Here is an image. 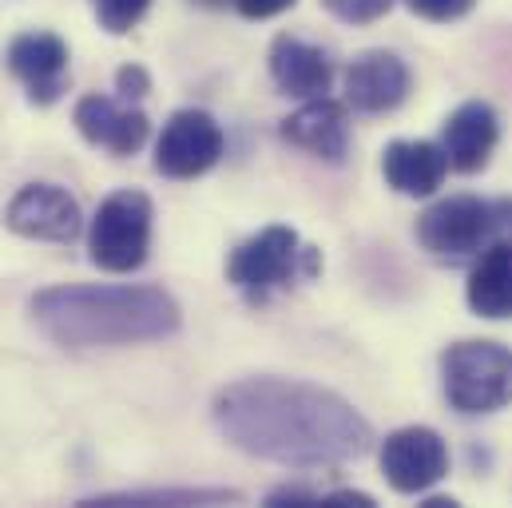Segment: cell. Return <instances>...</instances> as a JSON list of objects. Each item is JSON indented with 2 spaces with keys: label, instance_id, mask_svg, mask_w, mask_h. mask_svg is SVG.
Instances as JSON below:
<instances>
[{
  "label": "cell",
  "instance_id": "cell-23",
  "mask_svg": "<svg viewBox=\"0 0 512 508\" xmlns=\"http://www.w3.org/2000/svg\"><path fill=\"white\" fill-rule=\"evenodd\" d=\"M266 505L278 508V505H322V497L318 493H310V489H298V485H282V489H274L270 497H266Z\"/></svg>",
  "mask_w": 512,
  "mask_h": 508
},
{
  "label": "cell",
  "instance_id": "cell-26",
  "mask_svg": "<svg viewBox=\"0 0 512 508\" xmlns=\"http://www.w3.org/2000/svg\"><path fill=\"white\" fill-rule=\"evenodd\" d=\"M449 505H457V501H453V497H429V501H425V508H449Z\"/></svg>",
  "mask_w": 512,
  "mask_h": 508
},
{
  "label": "cell",
  "instance_id": "cell-22",
  "mask_svg": "<svg viewBox=\"0 0 512 508\" xmlns=\"http://www.w3.org/2000/svg\"><path fill=\"white\" fill-rule=\"evenodd\" d=\"M116 88H120V96L131 104V100H143V96L151 92V80H147V72H143V68H120Z\"/></svg>",
  "mask_w": 512,
  "mask_h": 508
},
{
  "label": "cell",
  "instance_id": "cell-17",
  "mask_svg": "<svg viewBox=\"0 0 512 508\" xmlns=\"http://www.w3.org/2000/svg\"><path fill=\"white\" fill-rule=\"evenodd\" d=\"M469 306L481 318H512V243L501 239L489 251H481L469 274Z\"/></svg>",
  "mask_w": 512,
  "mask_h": 508
},
{
  "label": "cell",
  "instance_id": "cell-2",
  "mask_svg": "<svg viewBox=\"0 0 512 508\" xmlns=\"http://www.w3.org/2000/svg\"><path fill=\"white\" fill-rule=\"evenodd\" d=\"M36 326L60 346H131L179 330V306L159 286H52L32 298Z\"/></svg>",
  "mask_w": 512,
  "mask_h": 508
},
{
  "label": "cell",
  "instance_id": "cell-9",
  "mask_svg": "<svg viewBox=\"0 0 512 508\" xmlns=\"http://www.w3.org/2000/svg\"><path fill=\"white\" fill-rule=\"evenodd\" d=\"M8 227L24 239L44 243H72L80 235V207L64 187L52 183H28L8 203Z\"/></svg>",
  "mask_w": 512,
  "mask_h": 508
},
{
  "label": "cell",
  "instance_id": "cell-14",
  "mask_svg": "<svg viewBox=\"0 0 512 508\" xmlns=\"http://www.w3.org/2000/svg\"><path fill=\"white\" fill-rule=\"evenodd\" d=\"M270 76L286 96L314 100L326 96L334 84V64L322 48L298 40V36H278L270 44Z\"/></svg>",
  "mask_w": 512,
  "mask_h": 508
},
{
  "label": "cell",
  "instance_id": "cell-19",
  "mask_svg": "<svg viewBox=\"0 0 512 508\" xmlns=\"http://www.w3.org/2000/svg\"><path fill=\"white\" fill-rule=\"evenodd\" d=\"M92 4H96L100 24H104L112 36H124L128 28H135V24L143 20V12H147L151 0H92Z\"/></svg>",
  "mask_w": 512,
  "mask_h": 508
},
{
  "label": "cell",
  "instance_id": "cell-5",
  "mask_svg": "<svg viewBox=\"0 0 512 508\" xmlns=\"http://www.w3.org/2000/svg\"><path fill=\"white\" fill-rule=\"evenodd\" d=\"M445 393L461 413H493L512 401V350L501 342H457L441 358Z\"/></svg>",
  "mask_w": 512,
  "mask_h": 508
},
{
  "label": "cell",
  "instance_id": "cell-6",
  "mask_svg": "<svg viewBox=\"0 0 512 508\" xmlns=\"http://www.w3.org/2000/svg\"><path fill=\"white\" fill-rule=\"evenodd\" d=\"M147 247H151V199L143 191L108 195L88 231L92 262L100 270L128 274L147 262Z\"/></svg>",
  "mask_w": 512,
  "mask_h": 508
},
{
  "label": "cell",
  "instance_id": "cell-18",
  "mask_svg": "<svg viewBox=\"0 0 512 508\" xmlns=\"http://www.w3.org/2000/svg\"><path fill=\"white\" fill-rule=\"evenodd\" d=\"M215 501H239L235 493H215V489H163V493H116V497H96L84 505H215Z\"/></svg>",
  "mask_w": 512,
  "mask_h": 508
},
{
  "label": "cell",
  "instance_id": "cell-13",
  "mask_svg": "<svg viewBox=\"0 0 512 508\" xmlns=\"http://www.w3.org/2000/svg\"><path fill=\"white\" fill-rule=\"evenodd\" d=\"M382 171L393 191L425 199L445 183L449 155L441 143H429V139H393L382 155Z\"/></svg>",
  "mask_w": 512,
  "mask_h": 508
},
{
  "label": "cell",
  "instance_id": "cell-3",
  "mask_svg": "<svg viewBox=\"0 0 512 508\" xmlns=\"http://www.w3.org/2000/svg\"><path fill=\"white\" fill-rule=\"evenodd\" d=\"M509 235L512 199L489 203V199H473V195H453V199L433 203L417 219L421 247L437 258H473Z\"/></svg>",
  "mask_w": 512,
  "mask_h": 508
},
{
  "label": "cell",
  "instance_id": "cell-8",
  "mask_svg": "<svg viewBox=\"0 0 512 508\" xmlns=\"http://www.w3.org/2000/svg\"><path fill=\"white\" fill-rule=\"evenodd\" d=\"M382 473L397 493H425L449 473V449L425 425L397 429L382 445Z\"/></svg>",
  "mask_w": 512,
  "mask_h": 508
},
{
  "label": "cell",
  "instance_id": "cell-21",
  "mask_svg": "<svg viewBox=\"0 0 512 508\" xmlns=\"http://www.w3.org/2000/svg\"><path fill=\"white\" fill-rule=\"evenodd\" d=\"M477 0H405L409 12L425 16V20H437V24H449V20H461L465 12H473Z\"/></svg>",
  "mask_w": 512,
  "mask_h": 508
},
{
  "label": "cell",
  "instance_id": "cell-1",
  "mask_svg": "<svg viewBox=\"0 0 512 508\" xmlns=\"http://www.w3.org/2000/svg\"><path fill=\"white\" fill-rule=\"evenodd\" d=\"M215 425L223 437L262 461L330 469L358 461L374 429L338 393L290 378H247L215 397Z\"/></svg>",
  "mask_w": 512,
  "mask_h": 508
},
{
  "label": "cell",
  "instance_id": "cell-4",
  "mask_svg": "<svg viewBox=\"0 0 512 508\" xmlns=\"http://www.w3.org/2000/svg\"><path fill=\"white\" fill-rule=\"evenodd\" d=\"M314 270H318V254L302 247V239L290 227L258 231L247 243H239L231 262H227V278L251 302H266L274 290H282L298 274H314Z\"/></svg>",
  "mask_w": 512,
  "mask_h": 508
},
{
  "label": "cell",
  "instance_id": "cell-24",
  "mask_svg": "<svg viewBox=\"0 0 512 508\" xmlns=\"http://www.w3.org/2000/svg\"><path fill=\"white\" fill-rule=\"evenodd\" d=\"M235 4L247 20H266V16H278V12L294 8V0H235Z\"/></svg>",
  "mask_w": 512,
  "mask_h": 508
},
{
  "label": "cell",
  "instance_id": "cell-25",
  "mask_svg": "<svg viewBox=\"0 0 512 508\" xmlns=\"http://www.w3.org/2000/svg\"><path fill=\"white\" fill-rule=\"evenodd\" d=\"M322 505H358V508H370L374 501L366 493H334V497H322Z\"/></svg>",
  "mask_w": 512,
  "mask_h": 508
},
{
  "label": "cell",
  "instance_id": "cell-7",
  "mask_svg": "<svg viewBox=\"0 0 512 508\" xmlns=\"http://www.w3.org/2000/svg\"><path fill=\"white\" fill-rule=\"evenodd\" d=\"M223 155V127L215 124V116L199 112V108H183L175 112L163 135L155 143V167L167 179H195L207 175Z\"/></svg>",
  "mask_w": 512,
  "mask_h": 508
},
{
  "label": "cell",
  "instance_id": "cell-27",
  "mask_svg": "<svg viewBox=\"0 0 512 508\" xmlns=\"http://www.w3.org/2000/svg\"><path fill=\"white\" fill-rule=\"evenodd\" d=\"M203 4H223V0H203Z\"/></svg>",
  "mask_w": 512,
  "mask_h": 508
},
{
  "label": "cell",
  "instance_id": "cell-15",
  "mask_svg": "<svg viewBox=\"0 0 512 508\" xmlns=\"http://www.w3.org/2000/svg\"><path fill=\"white\" fill-rule=\"evenodd\" d=\"M282 139H290L294 147L326 159V163H342L346 147H350V124H346V108L314 96L306 108H298L294 116L282 120Z\"/></svg>",
  "mask_w": 512,
  "mask_h": 508
},
{
  "label": "cell",
  "instance_id": "cell-12",
  "mask_svg": "<svg viewBox=\"0 0 512 508\" xmlns=\"http://www.w3.org/2000/svg\"><path fill=\"white\" fill-rule=\"evenodd\" d=\"M76 127L88 143L112 151V155H135L147 143V116L139 108H124L112 96H84L76 104Z\"/></svg>",
  "mask_w": 512,
  "mask_h": 508
},
{
  "label": "cell",
  "instance_id": "cell-10",
  "mask_svg": "<svg viewBox=\"0 0 512 508\" xmlns=\"http://www.w3.org/2000/svg\"><path fill=\"white\" fill-rule=\"evenodd\" d=\"M8 68L28 88L32 104H56L68 84V48L52 32H24L8 44Z\"/></svg>",
  "mask_w": 512,
  "mask_h": 508
},
{
  "label": "cell",
  "instance_id": "cell-20",
  "mask_svg": "<svg viewBox=\"0 0 512 508\" xmlns=\"http://www.w3.org/2000/svg\"><path fill=\"white\" fill-rule=\"evenodd\" d=\"M338 20H346V24H370V20H378L389 12V4L393 0H322Z\"/></svg>",
  "mask_w": 512,
  "mask_h": 508
},
{
  "label": "cell",
  "instance_id": "cell-11",
  "mask_svg": "<svg viewBox=\"0 0 512 508\" xmlns=\"http://www.w3.org/2000/svg\"><path fill=\"white\" fill-rule=\"evenodd\" d=\"M405 96H409V68L393 52H382V48L362 52L346 68V104L354 112L382 116V112H393Z\"/></svg>",
  "mask_w": 512,
  "mask_h": 508
},
{
  "label": "cell",
  "instance_id": "cell-16",
  "mask_svg": "<svg viewBox=\"0 0 512 508\" xmlns=\"http://www.w3.org/2000/svg\"><path fill=\"white\" fill-rule=\"evenodd\" d=\"M497 135H501V127H497V112L489 104H481V100L461 104L441 127V147L449 155V167L481 171L497 147Z\"/></svg>",
  "mask_w": 512,
  "mask_h": 508
}]
</instances>
